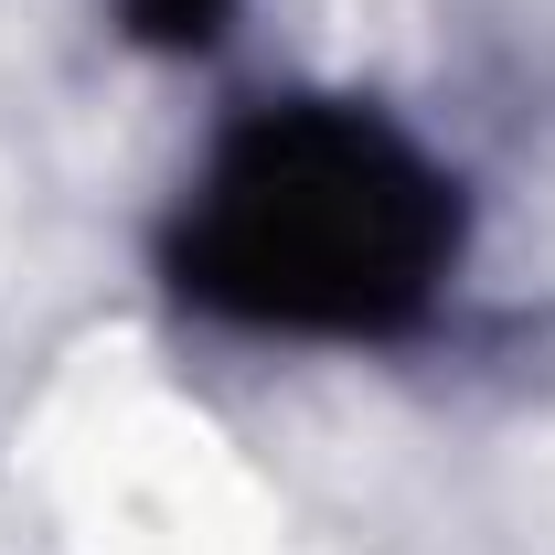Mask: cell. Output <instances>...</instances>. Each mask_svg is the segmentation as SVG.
Returning <instances> with one entry per match:
<instances>
[{
	"instance_id": "obj_1",
	"label": "cell",
	"mask_w": 555,
	"mask_h": 555,
	"mask_svg": "<svg viewBox=\"0 0 555 555\" xmlns=\"http://www.w3.org/2000/svg\"><path fill=\"white\" fill-rule=\"evenodd\" d=\"M460 257V171L363 96H268L224 118L160 224L171 299L257 343H406Z\"/></svg>"
},
{
	"instance_id": "obj_2",
	"label": "cell",
	"mask_w": 555,
	"mask_h": 555,
	"mask_svg": "<svg viewBox=\"0 0 555 555\" xmlns=\"http://www.w3.org/2000/svg\"><path fill=\"white\" fill-rule=\"evenodd\" d=\"M224 22H235V0H118V33L150 54H204L224 43Z\"/></svg>"
}]
</instances>
